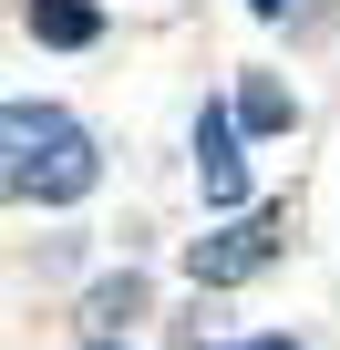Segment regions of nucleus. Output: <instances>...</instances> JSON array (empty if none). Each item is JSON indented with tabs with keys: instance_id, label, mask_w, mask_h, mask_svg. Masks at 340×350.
Instances as JSON below:
<instances>
[{
	"instance_id": "f03ea898",
	"label": "nucleus",
	"mask_w": 340,
	"mask_h": 350,
	"mask_svg": "<svg viewBox=\"0 0 340 350\" xmlns=\"http://www.w3.org/2000/svg\"><path fill=\"white\" fill-rule=\"evenodd\" d=\"M289 247V206H258V217H227L217 237H196V288H237V278H258L268 258Z\"/></svg>"
},
{
	"instance_id": "0eeeda50",
	"label": "nucleus",
	"mask_w": 340,
	"mask_h": 350,
	"mask_svg": "<svg viewBox=\"0 0 340 350\" xmlns=\"http://www.w3.org/2000/svg\"><path fill=\"white\" fill-rule=\"evenodd\" d=\"M237 350H299V340H237Z\"/></svg>"
},
{
	"instance_id": "f257e3e1",
	"label": "nucleus",
	"mask_w": 340,
	"mask_h": 350,
	"mask_svg": "<svg viewBox=\"0 0 340 350\" xmlns=\"http://www.w3.org/2000/svg\"><path fill=\"white\" fill-rule=\"evenodd\" d=\"M0 144H11V186H21V196H42V206L93 196V175H103L93 134H83L62 103H11V113H0Z\"/></svg>"
},
{
	"instance_id": "6e6552de",
	"label": "nucleus",
	"mask_w": 340,
	"mask_h": 350,
	"mask_svg": "<svg viewBox=\"0 0 340 350\" xmlns=\"http://www.w3.org/2000/svg\"><path fill=\"white\" fill-rule=\"evenodd\" d=\"M248 11H268V21H278V11H289V0H248Z\"/></svg>"
},
{
	"instance_id": "423d86ee",
	"label": "nucleus",
	"mask_w": 340,
	"mask_h": 350,
	"mask_svg": "<svg viewBox=\"0 0 340 350\" xmlns=\"http://www.w3.org/2000/svg\"><path fill=\"white\" fill-rule=\"evenodd\" d=\"M237 124H248V134H289V124H299V93H289V83H268V72H258V83H248V93H237Z\"/></svg>"
},
{
	"instance_id": "20e7f679",
	"label": "nucleus",
	"mask_w": 340,
	"mask_h": 350,
	"mask_svg": "<svg viewBox=\"0 0 340 350\" xmlns=\"http://www.w3.org/2000/svg\"><path fill=\"white\" fill-rule=\"evenodd\" d=\"M31 42H52V52H83V42H103V11L93 0H31Z\"/></svg>"
},
{
	"instance_id": "39448f33",
	"label": "nucleus",
	"mask_w": 340,
	"mask_h": 350,
	"mask_svg": "<svg viewBox=\"0 0 340 350\" xmlns=\"http://www.w3.org/2000/svg\"><path fill=\"white\" fill-rule=\"evenodd\" d=\"M124 319H144V278H134V268H124V278H93V288H83V329H93V340H114Z\"/></svg>"
},
{
	"instance_id": "7ed1b4c3",
	"label": "nucleus",
	"mask_w": 340,
	"mask_h": 350,
	"mask_svg": "<svg viewBox=\"0 0 340 350\" xmlns=\"http://www.w3.org/2000/svg\"><path fill=\"white\" fill-rule=\"evenodd\" d=\"M237 113L227 103H207L196 113V186H207V206H248V154H237Z\"/></svg>"
}]
</instances>
